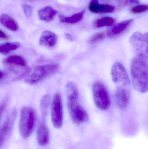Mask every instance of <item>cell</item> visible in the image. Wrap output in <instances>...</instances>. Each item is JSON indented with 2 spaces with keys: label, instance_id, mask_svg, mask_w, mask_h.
I'll use <instances>...</instances> for the list:
<instances>
[{
  "label": "cell",
  "instance_id": "5b68a950",
  "mask_svg": "<svg viewBox=\"0 0 148 149\" xmlns=\"http://www.w3.org/2000/svg\"><path fill=\"white\" fill-rule=\"evenodd\" d=\"M60 68L57 63L39 65L25 79V82L30 85L37 84L51 74L56 73Z\"/></svg>",
  "mask_w": 148,
  "mask_h": 149
},
{
  "label": "cell",
  "instance_id": "ffe728a7",
  "mask_svg": "<svg viewBox=\"0 0 148 149\" xmlns=\"http://www.w3.org/2000/svg\"><path fill=\"white\" fill-rule=\"evenodd\" d=\"M50 101V96L49 95H43L41 100L40 109L43 116H46Z\"/></svg>",
  "mask_w": 148,
  "mask_h": 149
},
{
  "label": "cell",
  "instance_id": "2e32d148",
  "mask_svg": "<svg viewBox=\"0 0 148 149\" xmlns=\"http://www.w3.org/2000/svg\"><path fill=\"white\" fill-rule=\"evenodd\" d=\"M4 64L8 65L25 67L27 65L26 60L23 57L18 55H12L8 56L3 60Z\"/></svg>",
  "mask_w": 148,
  "mask_h": 149
},
{
  "label": "cell",
  "instance_id": "7a4b0ae2",
  "mask_svg": "<svg viewBox=\"0 0 148 149\" xmlns=\"http://www.w3.org/2000/svg\"><path fill=\"white\" fill-rule=\"evenodd\" d=\"M67 92L68 108L72 121L77 124L86 122L88 120V115L79 102L77 87L73 82H69L67 85Z\"/></svg>",
  "mask_w": 148,
  "mask_h": 149
},
{
  "label": "cell",
  "instance_id": "ac0fdd59",
  "mask_svg": "<svg viewBox=\"0 0 148 149\" xmlns=\"http://www.w3.org/2000/svg\"><path fill=\"white\" fill-rule=\"evenodd\" d=\"M20 43L18 42H6L1 44L0 46V52L3 55H6L20 47Z\"/></svg>",
  "mask_w": 148,
  "mask_h": 149
},
{
  "label": "cell",
  "instance_id": "9c48e42d",
  "mask_svg": "<svg viewBox=\"0 0 148 149\" xmlns=\"http://www.w3.org/2000/svg\"><path fill=\"white\" fill-rule=\"evenodd\" d=\"M17 111L14 109H10L5 116L0 130V143L1 146L6 141L11 132L16 118Z\"/></svg>",
  "mask_w": 148,
  "mask_h": 149
},
{
  "label": "cell",
  "instance_id": "4fadbf2b",
  "mask_svg": "<svg viewBox=\"0 0 148 149\" xmlns=\"http://www.w3.org/2000/svg\"><path fill=\"white\" fill-rule=\"evenodd\" d=\"M89 9L93 13H106L113 12L115 8L109 4H100L97 0H92L89 3Z\"/></svg>",
  "mask_w": 148,
  "mask_h": 149
},
{
  "label": "cell",
  "instance_id": "e0dca14e",
  "mask_svg": "<svg viewBox=\"0 0 148 149\" xmlns=\"http://www.w3.org/2000/svg\"><path fill=\"white\" fill-rule=\"evenodd\" d=\"M84 13V11L83 10L80 13L74 14L70 17H65L62 15H61L60 16V20L61 22L65 23H76L80 22L82 19Z\"/></svg>",
  "mask_w": 148,
  "mask_h": 149
},
{
  "label": "cell",
  "instance_id": "8fae6325",
  "mask_svg": "<svg viewBox=\"0 0 148 149\" xmlns=\"http://www.w3.org/2000/svg\"><path fill=\"white\" fill-rule=\"evenodd\" d=\"M37 143L40 146H46L49 142V130L47 125L43 123H39L36 131Z\"/></svg>",
  "mask_w": 148,
  "mask_h": 149
},
{
  "label": "cell",
  "instance_id": "3957f363",
  "mask_svg": "<svg viewBox=\"0 0 148 149\" xmlns=\"http://www.w3.org/2000/svg\"><path fill=\"white\" fill-rule=\"evenodd\" d=\"M111 76L116 87L115 95L130 96V79L126 69L121 63L116 62L114 64L111 70Z\"/></svg>",
  "mask_w": 148,
  "mask_h": 149
},
{
  "label": "cell",
  "instance_id": "7c38bea8",
  "mask_svg": "<svg viewBox=\"0 0 148 149\" xmlns=\"http://www.w3.org/2000/svg\"><path fill=\"white\" fill-rule=\"evenodd\" d=\"M57 41V36L56 34L49 31H45L42 32L40 39L39 44L47 47H54Z\"/></svg>",
  "mask_w": 148,
  "mask_h": 149
},
{
  "label": "cell",
  "instance_id": "cb8c5ba5",
  "mask_svg": "<svg viewBox=\"0 0 148 149\" xmlns=\"http://www.w3.org/2000/svg\"><path fill=\"white\" fill-rule=\"evenodd\" d=\"M138 0H126L124 2L125 5H129V4H137L139 3Z\"/></svg>",
  "mask_w": 148,
  "mask_h": 149
},
{
  "label": "cell",
  "instance_id": "603a6c76",
  "mask_svg": "<svg viewBox=\"0 0 148 149\" xmlns=\"http://www.w3.org/2000/svg\"><path fill=\"white\" fill-rule=\"evenodd\" d=\"M24 14L27 17H31L33 11L32 7L30 5L28 4H24L22 5Z\"/></svg>",
  "mask_w": 148,
  "mask_h": 149
},
{
  "label": "cell",
  "instance_id": "277c9868",
  "mask_svg": "<svg viewBox=\"0 0 148 149\" xmlns=\"http://www.w3.org/2000/svg\"><path fill=\"white\" fill-rule=\"evenodd\" d=\"M36 115L32 108L23 107L21 109L19 131L23 138H28L33 133L35 127Z\"/></svg>",
  "mask_w": 148,
  "mask_h": 149
},
{
  "label": "cell",
  "instance_id": "8992f818",
  "mask_svg": "<svg viewBox=\"0 0 148 149\" xmlns=\"http://www.w3.org/2000/svg\"><path fill=\"white\" fill-rule=\"evenodd\" d=\"M93 98L96 106L102 110H107L111 104L110 96L105 85L100 81H96L92 86Z\"/></svg>",
  "mask_w": 148,
  "mask_h": 149
},
{
  "label": "cell",
  "instance_id": "7402d4cb",
  "mask_svg": "<svg viewBox=\"0 0 148 149\" xmlns=\"http://www.w3.org/2000/svg\"><path fill=\"white\" fill-rule=\"evenodd\" d=\"M148 10V5H140L133 7L131 9V12L134 14L142 13Z\"/></svg>",
  "mask_w": 148,
  "mask_h": 149
},
{
  "label": "cell",
  "instance_id": "d4e9b609",
  "mask_svg": "<svg viewBox=\"0 0 148 149\" xmlns=\"http://www.w3.org/2000/svg\"><path fill=\"white\" fill-rule=\"evenodd\" d=\"M0 38L3 39H6V40H8L9 39L8 36L1 30L0 31Z\"/></svg>",
  "mask_w": 148,
  "mask_h": 149
},
{
  "label": "cell",
  "instance_id": "44dd1931",
  "mask_svg": "<svg viewBox=\"0 0 148 149\" xmlns=\"http://www.w3.org/2000/svg\"><path fill=\"white\" fill-rule=\"evenodd\" d=\"M106 35L104 32H98L93 35L89 40V43L95 45L103 41L106 37Z\"/></svg>",
  "mask_w": 148,
  "mask_h": 149
},
{
  "label": "cell",
  "instance_id": "ba28073f",
  "mask_svg": "<svg viewBox=\"0 0 148 149\" xmlns=\"http://www.w3.org/2000/svg\"><path fill=\"white\" fill-rule=\"evenodd\" d=\"M129 42L138 55L148 59V33L135 32L130 37Z\"/></svg>",
  "mask_w": 148,
  "mask_h": 149
},
{
  "label": "cell",
  "instance_id": "4316f807",
  "mask_svg": "<svg viewBox=\"0 0 148 149\" xmlns=\"http://www.w3.org/2000/svg\"><path fill=\"white\" fill-rule=\"evenodd\" d=\"M65 37L67 39H68L69 40H72V37L71 36V35H70L69 34H65Z\"/></svg>",
  "mask_w": 148,
  "mask_h": 149
},
{
  "label": "cell",
  "instance_id": "52a82bcc",
  "mask_svg": "<svg viewBox=\"0 0 148 149\" xmlns=\"http://www.w3.org/2000/svg\"><path fill=\"white\" fill-rule=\"evenodd\" d=\"M51 116L54 127L57 129L60 128L63 122L62 100L60 93H56L53 97L51 105Z\"/></svg>",
  "mask_w": 148,
  "mask_h": 149
},
{
  "label": "cell",
  "instance_id": "5bb4252c",
  "mask_svg": "<svg viewBox=\"0 0 148 149\" xmlns=\"http://www.w3.org/2000/svg\"><path fill=\"white\" fill-rule=\"evenodd\" d=\"M57 13L56 10L51 6H47L43 7L38 10V16L41 21L50 22L54 20Z\"/></svg>",
  "mask_w": 148,
  "mask_h": 149
},
{
  "label": "cell",
  "instance_id": "484cf974",
  "mask_svg": "<svg viewBox=\"0 0 148 149\" xmlns=\"http://www.w3.org/2000/svg\"><path fill=\"white\" fill-rule=\"evenodd\" d=\"M5 107H6V104L5 103H2L1 106V114L2 115L4 109H5Z\"/></svg>",
  "mask_w": 148,
  "mask_h": 149
},
{
  "label": "cell",
  "instance_id": "d6986e66",
  "mask_svg": "<svg viewBox=\"0 0 148 149\" xmlns=\"http://www.w3.org/2000/svg\"><path fill=\"white\" fill-rule=\"evenodd\" d=\"M114 19L112 17H105L96 20L94 22V26L96 28H101L105 26H110L114 24Z\"/></svg>",
  "mask_w": 148,
  "mask_h": 149
},
{
  "label": "cell",
  "instance_id": "83f0119b",
  "mask_svg": "<svg viewBox=\"0 0 148 149\" xmlns=\"http://www.w3.org/2000/svg\"><path fill=\"white\" fill-rule=\"evenodd\" d=\"M27 1H35V0H27Z\"/></svg>",
  "mask_w": 148,
  "mask_h": 149
},
{
  "label": "cell",
  "instance_id": "9a60e30c",
  "mask_svg": "<svg viewBox=\"0 0 148 149\" xmlns=\"http://www.w3.org/2000/svg\"><path fill=\"white\" fill-rule=\"evenodd\" d=\"M0 22L3 26L9 30L16 31L18 30V24L11 17L6 14H3L0 17Z\"/></svg>",
  "mask_w": 148,
  "mask_h": 149
},
{
  "label": "cell",
  "instance_id": "6da1fadb",
  "mask_svg": "<svg viewBox=\"0 0 148 149\" xmlns=\"http://www.w3.org/2000/svg\"><path fill=\"white\" fill-rule=\"evenodd\" d=\"M143 56L137 55L130 65L131 79L135 89L140 93L148 91V62Z\"/></svg>",
  "mask_w": 148,
  "mask_h": 149
},
{
  "label": "cell",
  "instance_id": "30bf717a",
  "mask_svg": "<svg viewBox=\"0 0 148 149\" xmlns=\"http://www.w3.org/2000/svg\"><path fill=\"white\" fill-rule=\"evenodd\" d=\"M133 21V19H129L116 24L113 27L108 30L107 32V36L111 38L119 36L128 29Z\"/></svg>",
  "mask_w": 148,
  "mask_h": 149
}]
</instances>
